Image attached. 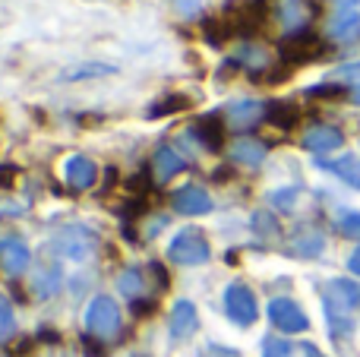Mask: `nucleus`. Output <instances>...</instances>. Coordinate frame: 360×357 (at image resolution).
I'll use <instances>...</instances> for the list:
<instances>
[{"instance_id": "1", "label": "nucleus", "mask_w": 360, "mask_h": 357, "mask_svg": "<svg viewBox=\"0 0 360 357\" xmlns=\"http://www.w3.org/2000/svg\"><path fill=\"white\" fill-rule=\"evenodd\" d=\"M278 54L285 63H316L319 57L329 54V44L316 32H294L278 44Z\"/></svg>"}, {"instance_id": "2", "label": "nucleus", "mask_w": 360, "mask_h": 357, "mask_svg": "<svg viewBox=\"0 0 360 357\" xmlns=\"http://www.w3.org/2000/svg\"><path fill=\"white\" fill-rule=\"evenodd\" d=\"M51 250L63 259L82 263V259H89L95 250V234L82 225H70V228H63V231H57V238L51 240Z\"/></svg>"}, {"instance_id": "3", "label": "nucleus", "mask_w": 360, "mask_h": 357, "mask_svg": "<svg viewBox=\"0 0 360 357\" xmlns=\"http://www.w3.org/2000/svg\"><path fill=\"white\" fill-rule=\"evenodd\" d=\"M269 0H247L243 6H234V10L228 13V25L234 29V35H240V38H253V35H259L262 29H266V22H269Z\"/></svg>"}, {"instance_id": "4", "label": "nucleus", "mask_w": 360, "mask_h": 357, "mask_svg": "<svg viewBox=\"0 0 360 357\" xmlns=\"http://www.w3.org/2000/svg\"><path fill=\"white\" fill-rule=\"evenodd\" d=\"M168 257H171V263H180V266H202V263H209L212 250H209V240L202 238V231L186 228V231H180L171 240Z\"/></svg>"}, {"instance_id": "5", "label": "nucleus", "mask_w": 360, "mask_h": 357, "mask_svg": "<svg viewBox=\"0 0 360 357\" xmlns=\"http://www.w3.org/2000/svg\"><path fill=\"white\" fill-rule=\"evenodd\" d=\"M86 329L89 335H98V339H108L120 329V307L111 301V297H95L86 310Z\"/></svg>"}, {"instance_id": "6", "label": "nucleus", "mask_w": 360, "mask_h": 357, "mask_svg": "<svg viewBox=\"0 0 360 357\" xmlns=\"http://www.w3.org/2000/svg\"><path fill=\"white\" fill-rule=\"evenodd\" d=\"M224 313L237 323V326H253L256 323V297L247 285H231L224 291Z\"/></svg>"}, {"instance_id": "7", "label": "nucleus", "mask_w": 360, "mask_h": 357, "mask_svg": "<svg viewBox=\"0 0 360 357\" xmlns=\"http://www.w3.org/2000/svg\"><path fill=\"white\" fill-rule=\"evenodd\" d=\"M269 320H272V326L281 329V332H307V329H310L307 313L294 301H288V297H275V301L269 304Z\"/></svg>"}, {"instance_id": "8", "label": "nucleus", "mask_w": 360, "mask_h": 357, "mask_svg": "<svg viewBox=\"0 0 360 357\" xmlns=\"http://www.w3.org/2000/svg\"><path fill=\"white\" fill-rule=\"evenodd\" d=\"M326 297H329L332 316L342 313V310H354V307H360V285L348 282V278H335V282L326 288Z\"/></svg>"}, {"instance_id": "9", "label": "nucleus", "mask_w": 360, "mask_h": 357, "mask_svg": "<svg viewBox=\"0 0 360 357\" xmlns=\"http://www.w3.org/2000/svg\"><path fill=\"white\" fill-rule=\"evenodd\" d=\"M29 259H32L29 247H25L22 240H16V238L0 240V269H4L6 275H22Z\"/></svg>"}, {"instance_id": "10", "label": "nucleus", "mask_w": 360, "mask_h": 357, "mask_svg": "<svg viewBox=\"0 0 360 357\" xmlns=\"http://www.w3.org/2000/svg\"><path fill=\"white\" fill-rule=\"evenodd\" d=\"M63 174H67V183L73 190H89V187H95V181H98V168H95V162H89L86 155L67 158Z\"/></svg>"}, {"instance_id": "11", "label": "nucleus", "mask_w": 360, "mask_h": 357, "mask_svg": "<svg viewBox=\"0 0 360 357\" xmlns=\"http://www.w3.org/2000/svg\"><path fill=\"white\" fill-rule=\"evenodd\" d=\"M174 209L180 215H205L212 212V196L202 187H184L174 193Z\"/></svg>"}, {"instance_id": "12", "label": "nucleus", "mask_w": 360, "mask_h": 357, "mask_svg": "<svg viewBox=\"0 0 360 357\" xmlns=\"http://www.w3.org/2000/svg\"><path fill=\"white\" fill-rule=\"evenodd\" d=\"M193 133L196 139L205 145L209 152H218L224 145V124H221V114H205L193 124Z\"/></svg>"}, {"instance_id": "13", "label": "nucleus", "mask_w": 360, "mask_h": 357, "mask_svg": "<svg viewBox=\"0 0 360 357\" xmlns=\"http://www.w3.org/2000/svg\"><path fill=\"white\" fill-rule=\"evenodd\" d=\"M342 143H345L342 130H338V126H329V124L310 126V130H307V136H304V145L310 152H332V149H338Z\"/></svg>"}, {"instance_id": "14", "label": "nucleus", "mask_w": 360, "mask_h": 357, "mask_svg": "<svg viewBox=\"0 0 360 357\" xmlns=\"http://www.w3.org/2000/svg\"><path fill=\"white\" fill-rule=\"evenodd\" d=\"M196 307L190 301H177L171 310V335L174 339H186V335L196 332Z\"/></svg>"}, {"instance_id": "15", "label": "nucleus", "mask_w": 360, "mask_h": 357, "mask_svg": "<svg viewBox=\"0 0 360 357\" xmlns=\"http://www.w3.org/2000/svg\"><path fill=\"white\" fill-rule=\"evenodd\" d=\"M266 117H269V124L278 126V130H291V126H297L300 111H297V105H291V101H272Z\"/></svg>"}, {"instance_id": "16", "label": "nucleus", "mask_w": 360, "mask_h": 357, "mask_svg": "<svg viewBox=\"0 0 360 357\" xmlns=\"http://www.w3.org/2000/svg\"><path fill=\"white\" fill-rule=\"evenodd\" d=\"M152 162H155V174L162 177V181H168V177H174V174H180V171L186 168V162L177 155L174 149H171V145H162Z\"/></svg>"}, {"instance_id": "17", "label": "nucleus", "mask_w": 360, "mask_h": 357, "mask_svg": "<svg viewBox=\"0 0 360 357\" xmlns=\"http://www.w3.org/2000/svg\"><path fill=\"white\" fill-rule=\"evenodd\" d=\"M196 105V98L193 95H168V98H162V101H155V105L149 108V117H165V114H180V111H190V108Z\"/></svg>"}, {"instance_id": "18", "label": "nucleus", "mask_w": 360, "mask_h": 357, "mask_svg": "<svg viewBox=\"0 0 360 357\" xmlns=\"http://www.w3.org/2000/svg\"><path fill=\"white\" fill-rule=\"evenodd\" d=\"M202 35L212 48H221L228 38H234V29L228 25L224 16H209V19H202Z\"/></svg>"}, {"instance_id": "19", "label": "nucleus", "mask_w": 360, "mask_h": 357, "mask_svg": "<svg viewBox=\"0 0 360 357\" xmlns=\"http://www.w3.org/2000/svg\"><path fill=\"white\" fill-rule=\"evenodd\" d=\"M231 158H234V162H240V164H259L262 158H266V145L256 143V139L243 136V139H237V143H234Z\"/></svg>"}, {"instance_id": "20", "label": "nucleus", "mask_w": 360, "mask_h": 357, "mask_svg": "<svg viewBox=\"0 0 360 357\" xmlns=\"http://www.w3.org/2000/svg\"><path fill=\"white\" fill-rule=\"evenodd\" d=\"M228 117H231V124H237V126H253L256 120L262 117V105L259 101H234V105L228 108Z\"/></svg>"}, {"instance_id": "21", "label": "nucleus", "mask_w": 360, "mask_h": 357, "mask_svg": "<svg viewBox=\"0 0 360 357\" xmlns=\"http://www.w3.org/2000/svg\"><path fill=\"white\" fill-rule=\"evenodd\" d=\"M329 171H335L342 181H348V183H360V162L354 155H345V158H338V162H323Z\"/></svg>"}, {"instance_id": "22", "label": "nucleus", "mask_w": 360, "mask_h": 357, "mask_svg": "<svg viewBox=\"0 0 360 357\" xmlns=\"http://www.w3.org/2000/svg\"><path fill=\"white\" fill-rule=\"evenodd\" d=\"M57 288H60V269H57V266H48V269L38 272V278H35V294L38 297H54Z\"/></svg>"}, {"instance_id": "23", "label": "nucleus", "mask_w": 360, "mask_h": 357, "mask_svg": "<svg viewBox=\"0 0 360 357\" xmlns=\"http://www.w3.org/2000/svg\"><path fill=\"white\" fill-rule=\"evenodd\" d=\"M357 29H360V13H354V10H342L332 19V35L335 38H351Z\"/></svg>"}, {"instance_id": "24", "label": "nucleus", "mask_w": 360, "mask_h": 357, "mask_svg": "<svg viewBox=\"0 0 360 357\" xmlns=\"http://www.w3.org/2000/svg\"><path fill=\"white\" fill-rule=\"evenodd\" d=\"M117 285H120V294H127V297H136L139 291H143V275H139L136 269H127L124 275L117 278Z\"/></svg>"}, {"instance_id": "25", "label": "nucleus", "mask_w": 360, "mask_h": 357, "mask_svg": "<svg viewBox=\"0 0 360 357\" xmlns=\"http://www.w3.org/2000/svg\"><path fill=\"white\" fill-rule=\"evenodd\" d=\"M13 329H16V316H13V307L4 301V297H0V342L10 339Z\"/></svg>"}, {"instance_id": "26", "label": "nucleus", "mask_w": 360, "mask_h": 357, "mask_svg": "<svg viewBox=\"0 0 360 357\" xmlns=\"http://www.w3.org/2000/svg\"><path fill=\"white\" fill-rule=\"evenodd\" d=\"M338 231H342L345 238L360 240V212H345L342 221H338Z\"/></svg>"}, {"instance_id": "27", "label": "nucleus", "mask_w": 360, "mask_h": 357, "mask_svg": "<svg viewBox=\"0 0 360 357\" xmlns=\"http://www.w3.org/2000/svg\"><path fill=\"white\" fill-rule=\"evenodd\" d=\"M114 73V67H95V63H89V67H79V70H67L63 73V79H82V76H108Z\"/></svg>"}, {"instance_id": "28", "label": "nucleus", "mask_w": 360, "mask_h": 357, "mask_svg": "<svg viewBox=\"0 0 360 357\" xmlns=\"http://www.w3.org/2000/svg\"><path fill=\"white\" fill-rule=\"evenodd\" d=\"M253 228H256V234H262V238H269V234L278 231V225H275V219L269 212H256L253 215Z\"/></svg>"}, {"instance_id": "29", "label": "nucleus", "mask_w": 360, "mask_h": 357, "mask_svg": "<svg viewBox=\"0 0 360 357\" xmlns=\"http://www.w3.org/2000/svg\"><path fill=\"white\" fill-rule=\"evenodd\" d=\"M262 357H294V351H291V345H288V342H281V339H269Z\"/></svg>"}, {"instance_id": "30", "label": "nucleus", "mask_w": 360, "mask_h": 357, "mask_svg": "<svg viewBox=\"0 0 360 357\" xmlns=\"http://www.w3.org/2000/svg\"><path fill=\"white\" fill-rule=\"evenodd\" d=\"M345 86H316L310 89V98H342Z\"/></svg>"}, {"instance_id": "31", "label": "nucleus", "mask_w": 360, "mask_h": 357, "mask_svg": "<svg viewBox=\"0 0 360 357\" xmlns=\"http://www.w3.org/2000/svg\"><path fill=\"white\" fill-rule=\"evenodd\" d=\"M19 177V168L16 164H0V190L13 187V181Z\"/></svg>"}, {"instance_id": "32", "label": "nucleus", "mask_w": 360, "mask_h": 357, "mask_svg": "<svg viewBox=\"0 0 360 357\" xmlns=\"http://www.w3.org/2000/svg\"><path fill=\"white\" fill-rule=\"evenodd\" d=\"M294 250L304 253V257H313V253L323 250V238H313V240H300V244H294Z\"/></svg>"}, {"instance_id": "33", "label": "nucleus", "mask_w": 360, "mask_h": 357, "mask_svg": "<svg viewBox=\"0 0 360 357\" xmlns=\"http://www.w3.org/2000/svg\"><path fill=\"white\" fill-rule=\"evenodd\" d=\"M202 4H205V0H174V6L180 13H186V16H193L196 10H202Z\"/></svg>"}, {"instance_id": "34", "label": "nucleus", "mask_w": 360, "mask_h": 357, "mask_svg": "<svg viewBox=\"0 0 360 357\" xmlns=\"http://www.w3.org/2000/svg\"><path fill=\"white\" fill-rule=\"evenodd\" d=\"M202 357H240L237 351H231V348H218V345H209L202 351Z\"/></svg>"}, {"instance_id": "35", "label": "nucleus", "mask_w": 360, "mask_h": 357, "mask_svg": "<svg viewBox=\"0 0 360 357\" xmlns=\"http://www.w3.org/2000/svg\"><path fill=\"white\" fill-rule=\"evenodd\" d=\"M294 196H297V193H294V190H281V193H275L272 200L278 202L281 209H291V200H294Z\"/></svg>"}, {"instance_id": "36", "label": "nucleus", "mask_w": 360, "mask_h": 357, "mask_svg": "<svg viewBox=\"0 0 360 357\" xmlns=\"http://www.w3.org/2000/svg\"><path fill=\"white\" fill-rule=\"evenodd\" d=\"M348 269L354 272V275H360V250L351 253V259H348Z\"/></svg>"}, {"instance_id": "37", "label": "nucleus", "mask_w": 360, "mask_h": 357, "mask_svg": "<svg viewBox=\"0 0 360 357\" xmlns=\"http://www.w3.org/2000/svg\"><path fill=\"white\" fill-rule=\"evenodd\" d=\"M338 4H345V6H354V4H360V0H338Z\"/></svg>"}, {"instance_id": "38", "label": "nucleus", "mask_w": 360, "mask_h": 357, "mask_svg": "<svg viewBox=\"0 0 360 357\" xmlns=\"http://www.w3.org/2000/svg\"><path fill=\"white\" fill-rule=\"evenodd\" d=\"M130 357H146V354H130Z\"/></svg>"}]
</instances>
